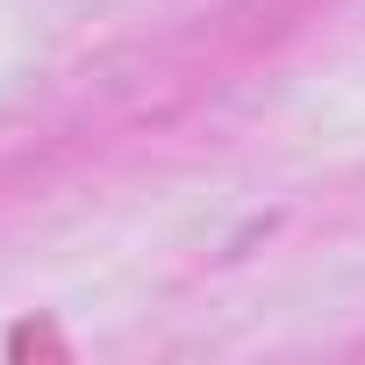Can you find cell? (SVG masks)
Instances as JSON below:
<instances>
[]
</instances>
